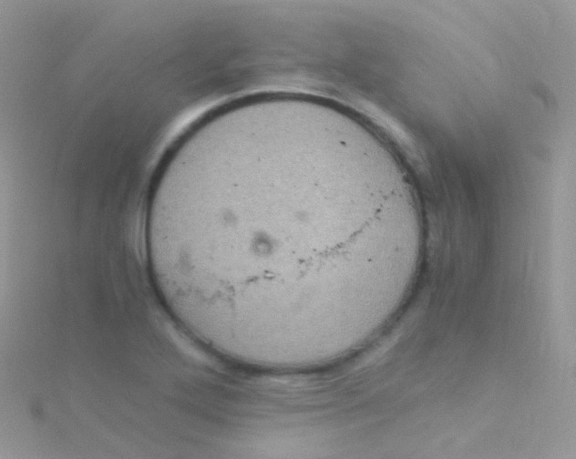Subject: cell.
Listing matches in <instances>:
<instances>
[{"label":"cell","instance_id":"cell-1","mask_svg":"<svg viewBox=\"0 0 576 459\" xmlns=\"http://www.w3.org/2000/svg\"><path fill=\"white\" fill-rule=\"evenodd\" d=\"M367 158L299 126L222 131L158 178L145 222L155 290L214 354L270 372L326 367L395 311L419 255L417 209Z\"/></svg>","mask_w":576,"mask_h":459}]
</instances>
